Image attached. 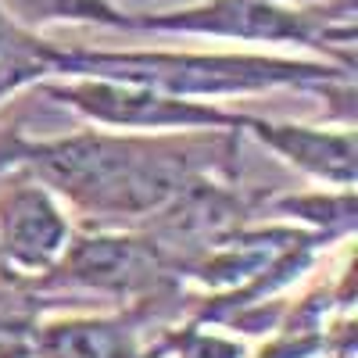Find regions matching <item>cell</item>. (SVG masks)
Returning a JSON list of instances; mask_svg holds the SVG:
<instances>
[{
  "label": "cell",
  "instance_id": "5b68a950",
  "mask_svg": "<svg viewBox=\"0 0 358 358\" xmlns=\"http://www.w3.org/2000/svg\"><path fill=\"white\" fill-rule=\"evenodd\" d=\"M47 101L83 115L90 126L129 133H172V129H244V111L219 101L172 97L140 83H118L97 76H62L36 86Z\"/></svg>",
  "mask_w": 358,
  "mask_h": 358
},
{
  "label": "cell",
  "instance_id": "8992f818",
  "mask_svg": "<svg viewBox=\"0 0 358 358\" xmlns=\"http://www.w3.org/2000/svg\"><path fill=\"white\" fill-rule=\"evenodd\" d=\"M72 222L33 172L22 165L0 176V273L40 280L72 241Z\"/></svg>",
  "mask_w": 358,
  "mask_h": 358
},
{
  "label": "cell",
  "instance_id": "52a82bcc",
  "mask_svg": "<svg viewBox=\"0 0 358 358\" xmlns=\"http://www.w3.org/2000/svg\"><path fill=\"white\" fill-rule=\"evenodd\" d=\"M162 301L126 305L97 315H57L29 322L33 358H143V330L162 315Z\"/></svg>",
  "mask_w": 358,
  "mask_h": 358
},
{
  "label": "cell",
  "instance_id": "7c38bea8",
  "mask_svg": "<svg viewBox=\"0 0 358 358\" xmlns=\"http://www.w3.org/2000/svg\"><path fill=\"white\" fill-rule=\"evenodd\" d=\"M25 140H29V136L18 133V129H4V133H0V176L22 165V147H25Z\"/></svg>",
  "mask_w": 358,
  "mask_h": 358
},
{
  "label": "cell",
  "instance_id": "ba28073f",
  "mask_svg": "<svg viewBox=\"0 0 358 358\" xmlns=\"http://www.w3.org/2000/svg\"><path fill=\"white\" fill-rule=\"evenodd\" d=\"M265 151L283 158L290 169L319 179L326 187L351 190L358 183V133L355 122L341 126H305L280 122V118H258L244 111V129Z\"/></svg>",
  "mask_w": 358,
  "mask_h": 358
},
{
  "label": "cell",
  "instance_id": "7a4b0ae2",
  "mask_svg": "<svg viewBox=\"0 0 358 358\" xmlns=\"http://www.w3.org/2000/svg\"><path fill=\"white\" fill-rule=\"evenodd\" d=\"M62 76H97L140 83L172 97L226 101L262 97L276 90H301L355 111V69L326 57H287L262 50H97L65 47ZM57 76V79H62Z\"/></svg>",
  "mask_w": 358,
  "mask_h": 358
},
{
  "label": "cell",
  "instance_id": "6da1fadb",
  "mask_svg": "<svg viewBox=\"0 0 358 358\" xmlns=\"http://www.w3.org/2000/svg\"><path fill=\"white\" fill-rule=\"evenodd\" d=\"M241 129L129 133L90 126L54 140H25L22 169L101 222H151L212 179H236Z\"/></svg>",
  "mask_w": 358,
  "mask_h": 358
},
{
  "label": "cell",
  "instance_id": "9c48e42d",
  "mask_svg": "<svg viewBox=\"0 0 358 358\" xmlns=\"http://www.w3.org/2000/svg\"><path fill=\"white\" fill-rule=\"evenodd\" d=\"M65 47L50 43L43 33L18 25L0 11V101H8L29 86L62 76Z\"/></svg>",
  "mask_w": 358,
  "mask_h": 358
},
{
  "label": "cell",
  "instance_id": "8fae6325",
  "mask_svg": "<svg viewBox=\"0 0 358 358\" xmlns=\"http://www.w3.org/2000/svg\"><path fill=\"white\" fill-rule=\"evenodd\" d=\"M0 11L18 25L40 29L47 25H104V29H133V15L118 11L111 0H0Z\"/></svg>",
  "mask_w": 358,
  "mask_h": 358
},
{
  "label": "cell",
  "instance_id": "3957f363",
  "mask_svg": "<svg viewBox=\"0 0 358 358\" xmlns=\"http://www.w3.org/2000/svg\"><path fill=\"white\" fill-rule=\"evenodd\" d=\"M133 33L290 43L355 69V0H330L315 8H301L294 0H197L162 15H133Z\"/></svg>",
  "mask_w": 358,
  "mask_h": 358
},
{
  "label": "cell",
  "instance_id": "30bf717a",
  "mask_svg": "<svg viewBox=\"0 0 358 358\" xmlns=\"http://www.w3.org/2000/svg\"><path fill=\"white\" fill-rule=\"evenodd\" d=\"M268 204V212L280 215L283 222H297L305 229L326 233L334 241H351L355 226H358V201H355V187L341 190H312V194H283V197H262Z\"/></svg>",
  "mask_w": 358,
  "mask_h": 358
},
{
  "label": "cell",
  "instance_id": "277c9868",
  "mask_svg": "<svg viewBox=\"0 0 358 358\" xmlns=\"http://www.w3.org/2000/svg\"><path fill=\"white\" fill-rule=\"evenodd\" d=\"M33 283L50 294H97L118 305H169L187 283V258L151 229L72 233L62 258Z\"/></svg>",
  "mask_w": 358,
  "mask_h": 358
}]
</instances>
